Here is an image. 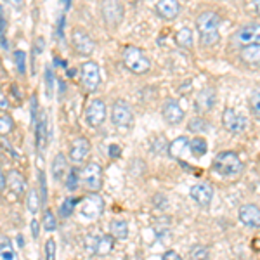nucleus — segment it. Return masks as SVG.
Instances as JSON below:
<instances>
[{
    "instance_id": "nucleus-1",
    "label": "nucleus",
    "mask_w": 260,
    "mask_h": 260,
    "mask_svg": "<svg viewBox=\"0 0 260 260\" xmlns=\"http://www.w3.org/2000/svg\"><path fill=\"white\" fill-rule=\"evenodd\" d=\"M219 26H220V16L217 12L205 11L201 12L196 19V28L200 31V40L201 45L205 47H212L219 42Z\"/></svg>"
},
{
    "instance_id": "nucleus-2",
    "label": "nucleus",
    "mask_w": 260,
    "mask_h": 260,
    "mask_svg": "<svg viewBox=\"0 0 260 260\" xmlns=\"http://www.w3.org/2000/svg\"><path fill=\"white\" fill-rule=\"evenodd\" d=\"M123 64L136 75H144L151 68V61L144 54V50L136 45H127L123 49Z\"/></svg>"
},
{
    "instance_id": "nucleus-3",
    "label": "nucleus",
    "mask_w": 260,
    "mask_h": 260,
    "mask_svg": "<svg viewBox=\"0 0 260 260\" xmlns=\"http://www.w3.org/2000/svg\"><path fill=\"white\" fill-rule=\"evenodd\" d=\"M213 169L220 175H236L243 170V163L234 151H222L213 160Z\"/></svg>"
},
{
    "instance_id": "nucleus-4",
    "label": "nucleus",
    "mask_w": 260,
    "mask_h": 260,
    "mask_svg": "<svg viewBox=\"0 0 260 260\" xmlns=\"http://www.w3.org/2000/svg\"><path fill=\"white\" fill-rule=\"evenodd\" d=\"M80 184L89 192H99L103 187V167L99 163H87L80 172Z\"/></svg>"
},
{
    "instance_id": "nucleus-5",
    "label": "nucleus",
    "mask_w": 260,
    "mask_h": 260,
    "mask_svg": "<svg viewBox=\"0 0 260 260\" xmlns=\"http://www.w3.org/2000/svg\"><path fill=\"white\" fill-rule=\"evenodd\" d=\"M80 213L85 219H98L104 213V200L101 198L98 192H89L78 201Z\"/></svg>"
},
{
    "instance_id": "nucleus-6",
    "label": "nucleus",
    "mask_w": 260,
    "mask_h": 260,
    "mask_svg": "<svg viewBox=\"0 0 260 260\" xmlns=\"http://www.w3.org/2000/svg\"><path fill=\"white\" fill-rule=\"evenodd\" d=\"M101 14H103V19L108 28H116L123 19L125 11L120 0H103Z\"/></svg>"
},
{
    "instance_id": "nucleus-7",
    "label": "nucleus",
    "mask_w": 260,
    "mask_h": 260,
    "mask_svg": "<svg viewBox=\"0 0 260 260\" xmlns=\"http://www.w3.org/2000/svg\"><path fill=\"white\" fill-rule=\"evenodd\" d=\"M80 80L87 92H95L101 85V70L98 62L85 61L80 68Z\"/></svg>"
},
{
    "instance_id": "nucleus-8",
    "label": "nucleus",
    "mask_w": 260,
    "mask_h": 260,
    "mask_svg": "<svg viewBox=\"0 0 260 260\" xmlns=\"http://www.w3.org/2000/svg\"><path fill=\"white\" fill-rule=\"evenodd\" d=\"M71 44L80 56H90L95 50V40L82 28H75L71 31Z\"/></svg>"
},
{
    "instance_id": "nucleus-9",
    "label": "nucleus",
    "mask_w": 260,
    "mask_h": 260,
    "mask_svg": "<svg viewBox=\"0 0 260 260\" xmlns=\"http://www.w3.org/2000/svg\"><path fill=\"white\" fill-rule=\"evenodd\" d=\"M85 120L92 128H98L106 120V104L103 99H92L85 110Z\"/></svg>"
},
{
    "instance_id": "nucleus-10",
    "label": "nucleus",
    "mask_w": 260,
    "mask_h": 260,
    "mask_svg": "<svg viewBox=\"0 0 260 260\" xmlns=\"http://www.w3.org/2000/svg\"><path fill=\"white\" fill-rule=\"evenodd\" d=\"M111 121L116 125V127H121V128H127L132 125L134 121V115H132V110L125 101H116L111 108Z\"/></svg>"
},
{
    "instance_id": "nucleus-11",
    "label": "nucleus",
    "mask_w": 260,
    "mask_h": 260,
    "mask_svg": "<svg viewBox=\"0 0 260 260\" xmlns=\"http://www.w3.org/2000/svg\"><path fill=\"white\" fill-rule=\"evenodd\" d=\"M233 42L240 45V47L260 45V24H248V26L241 28V30L233 37Z\"/></svg>"
},
{
    "instance_id": "nucleus-12",
    "label": "nucleus",
    "mask_w": 260,
    "mask_h": 260,
    "mask_svg": "<svg viewBox=\"0 0 260 260\" xmlns=\"http://www.w3.org/2000/svg\"><path fill=\"white\" fill-rule=\"evenodd\" d=\"M222 123L233 134H241L243 130H246V127H248V120L245 116H241L240 113L231 110V108H228L224 111V115H222Z\"/></svg>"
},
{
    "instance_id": "nucleus-13",
    "label": "nucleus",
    "mask_w": 260,
    "mask_h": 260,
    "mask_svg": "<svg viewBox=\"0 0 260 260\" xmlns=\"http://www.w3.org/2000/svg\"><path fill=\"white\" fill-rule=\"evenodd\" d=\"M90 141L87 137H77L70 146V160L73 163H82L90 154Z\"/></svg>"
},
{
    "instance_id": "nucleus-14",
    "label": "nucleus",
    "mask_w": 260,
    "mask_h": 260,
    "mask_svg": "<svg viewBox=\"0 0 260 260\" xmlns=\"http://www.w3.org/2000/svg\"><path fill=\"white\" fill-rule=\"evenodd\" d=\"M189 194L194 200V203H198L200 207H210L213 198V187L210 184H196L189 189Z\"/></svg>"
},
{
    "instance_id": "nucleus-15",
    "label": "nucleus",
    "mask_w": 260,
    "mask_h": 260,
    "mask_svg": "<svg viewBox=\"0 0 260 260\" xmlns=\"http://www.w3.org/2000/svg\"><path fill=\"white\" fill-rule=\"evenodd\" d=\"M163 118L170 125H179L184 120V110L179 106L177 101H165V104H163Z\"/></svg>"
},
{
    "instance_id": "nucleus-16",
    "label": "nucleus",
    "mask_w": 260,
    "mask_h": 260,
    "mask_svg": "<svg viewBox=\"0 0 260 260\" xmlns=\"http://www.w3.org/2000/svg\"><path fill=\"white\" fill-rule=\"evenodd\" d=\"M240 220L248 228H260V208L257 205H243L240 208Z\"/></svg>"
},
{
    "instance_id": "nucleus-17",
    "label": "nucleus",
    "mask_w": 260,
    "mask_h": 260,
    "mask_svg": "<svg viewBox=\"0 0 260 260\" xmlns=\"http://www.w3.org/2000/svg\"><path fill=\"white\" fill-rule=\"evenodd\" d=\"M213 104H215V90L210 89V87H207V89H203L198 94L194 108L198 113H207L212 110Z\"/></svg>"
},
{
    "instance_id": "nucleus-18",
    "label": "nucleus",
    "mask_w": 260,
    "mask_h": 260,
    "mask_svg": "<svg viewBox=\"0 0 260 260\" xmlns=\"http://www.w3.org/2000/svg\"><path fill=\"white\" fill-rule=\"evenodd\" d=\"M156 12L163 19H175L180 12V6L177 0H158Z\"/></svg>"
},
{
    "instance_id": "nucleus-19",
    "label": "nucleus",
    "mask_w": 260,
    "mask_h": 260,
    "mask_svg": "<svg viewBox=\"0 0 260 260\" xmlns=\"http://www.w3.org/2000/svg\"><path fill=\"white\" fill-rule=\"evenodd\" d=\"M6 186H9L14 194H23L26 191V180L18 170H9L6 175Z\"/></svg>"
},
{
    "instance_id": "nucleus-20",
    "label": "nucleus",
    "mask_w": 260,
    "mask_h": 260,
    "mask_svg": "<svg viewBox=\"0 0 260 260\" xmlns=\"http://www.w3.org/2000/svg\"><path fill=\"white\" fill-rule=\"evenodd\" d=\"M47 116H45V111H40L39 115V121H37V149L42 151L47 144Z\"/></svg>"
},
{
    "instance_id": "nucleus-21",
    "label": "nucleus",
    "mask_w": 260,
    "mask_h": 260,
    "mask_svg": "<svg viewBox=\"0 0 260 260\" xmlns=\"http://www.w3.org/2000/svg\"><path fill=\"white\" fill-rule=\"evenodd\" d=\"M68 174V158L62 153H57L52 161V175L54 180H62Z\"/></svg>"
},
{
    "instance_id": "nucleus-22",
    "label": "nucleus",
    "mask_w": 260,
    "mask_h": 260,
    "mask_svg": "<svg viewBox=\"0 0 260 260\" xmlns=\"http://www.w3.org/2000/svg\"><path fill=\"white\" fill-rule=\"evenodd\" d=\"M110 234L115 240H127L128 236V224L123 219H115L110 222Z\"/></svg>"
},
{
    "instance_id": "nucleus-23",
    "label": "nucleus",
    "mask_w": 260,
    "mask_h": 260,
    "mask_svg": "<svg viewBox=\"0 0 260 260\" xmlns=\"http://www.w3.org/2000/svg\"><path fill=\"white\" fill-rule=\"evenodd\" d=\"M113 248H115V238H113L111 234H104V236H101L98 241L95 255H98V257H108V255L113 251Z\"/></svg>"
},
{
    "instance_id": "nucleus-24",
    "label": "nucleus",
    "mask_w": 260,
    "mask_h": 260,
    "mask_svg": "<svg viewBox=\"0 0 260 260\" xmlns=\"http://www.w3.org/2000/svg\"><path fill=\"white\" fill-rule=\"evenodd\" d=\"M0 260H19L12 241L7 236H0Z\"/></svg>"
},
{
    "instance_id": "nucleus-25",
    "label": "nucleus",
    "mask_w": 260,
    "mask_h": 260,
    "mask_svg": "<svg viewBox=\"0 0 260 260\" xmlns=\"http://www.w3.org/2000/svg\"><path fill=\"white\" fill-rule=\"evenodd\" d=\"M241 59L250 64H258L260 62V45H246L241 47Z\"/></svg>"
},
{
    "instance_id": "nucleus-26",
    "label": "nucleus",
    "mask_w": 260,
    "mask_h": 260,
    "mask_svg": "<svg viewBox=\"0 0 260 260\" xmlns=\"http://www.w3.org/2000/svg\"><path fill=\"white\" fill-rule=\"evenodd\" d=\"M189 146V141H187V137H177L172 144H169V148H167V151H169V156L174 158V160H177V158L180 156V154L184 153V149Z\"/></svg>"
},
{
    "instance_id": "nucleus-27",
    "label": "nucleus",
    "mask_w": 260,
    "mask_h": 260,
    "mask_svg": "<svg viewBox=\"0 0 260 260\" xmlns=\"http://www.w3.org/2000/svg\"><path fill=\"white\" fill-rule=\"evenodd\" d=\"M175 42H177L179 47L191 49L192 47V31L189 28H180V30L175 33Z\"/></svg>"
},
{
    "instance_id": "nucleus-28",
    "label": "nucleus",
    "mask_w": 260,
    "mask_h": 260,
    "mask_svg": "<svg viewBox=\"0 0 260 260\" xmlns=\"http://www.w3.org/2000/svg\"><path fill=\"white\" fill-rule=\"evenodd\" d=\"M189 149H191V153L194 154V156H205L207 154V151H208V144H207V141L203 139V137H194L192 141H189Z\"/></svg>"
},
{
    "instance_id": "nucleus-29",
    "label": "nucleus",
    "mask_w": 260,
    "mask_h": 260,
    "mask_svg": "<svg viewBox=\"0 0 260 260\" xmlns=\"http://www.w3.org/2000/svg\"><path fill=\"white\" fill-rule=\"evenodd\" d=\"M66 189L70 192L77 191L78 186H80V170L78 169H70L68 174H66Z\"/></svg>"
},
{
    "instance_id": "nucleus-30",
    "label": "nucleus",
    "mask_w": 260,
    "mask_h": 260,
    "mask_svg": "<svg viewBox=\"0 0 260 260\" xmlns=\"http://www.w3.org/2000/svg\"><path fill=\"white\" fill-rule=\"evenodd\" d=\"M26 208L30 213H37L40 210V196H39V191L37 189H31L28 191L26 194Z\"/></svg>"
},
{
    "instance_id": "nucleus-31",
    "label": "nucleus",
    "mask_w": 260,
    "mask_h": 260,
    "mask_svg": "<svg viewBox=\"0 0 260 260\" xmlns=\"http://www.w3.org/2000/svg\"><path fill=\"white\" fill-rule=\"evenodd\" d=\"M14 130V120L7 113H0V137H6Z\"/></svg>"
},
{
    "instance_id": "nucleus-32",
    "label": "nucleus",
    "mask_w": 260,
    "mask_h": 260,
    "mask_svg": "<svg viewBox=\"0 0 260 260\" xmlns=\"http://www.w3.org/2000/svg\"><path fill=\"white\" fill-rule=\"evenodd\" d=\"M78 201H80V198H66L64 201H62V205H61V208H59L61 217H64V219H68V217L71 215V213L75 212V208H77Z\"/></svg>"
},
{
    "instance_id": "nucleus-33",
    "label": "nucleus",
    "mask_w": 260,
    "mask_h": 260,
    "mask_svg": "<svg viewBox=\"0 0 260 260\" xmlns=\"http://www.w3.org/2000/svg\"><path fill=\"white\" fill-rule=\"evenodd\" d=\"M42 225H44L45 231L52 233V231L57 229V220H56V215L52 213V210H45L44 212V217H42Z\"/></svg>"
},
{
    "instance_id": "nucleus-34",
    "label": "nucleus",
    "mask_w": 260,
    "mask_h": 260,
    "mask_svg": "<svg viewBox=\"0 0 260 260\" xmlns=\"http://www.w3.org/2000/svg\"><path fill=\"white\" fill-rule=\"evenodd\" d=\"M189 257H191V260H208V257H210V251H208L207 246L196 245L191 248Z\"/></svg>"
},
{
    "instance_id": "nucleus-35",
    "label": "nucleus",
    "mask_w": 260,
    "mask_h": 260,
    "mask_svg": "<svg viewBox=\"0 0 260 260\" xmlns=\"http://www.w3.org/2000/svg\"><path fill=\"white\" fill-rule=\"evenodd\" d=\"M98 241H99V238L95 236V234H89V236H85V240H83V248H85V251L90 255V257H95Z\"/></svg>"
},
{
    "instance_id": "nucleus-36",
    "label": "nucleus",
    "mask_w": 260,
    "mask_h": 260,
    "mask_svg": "<svg viewBox=\"0 0 260 260\" xmlns=\"http://www.w3.org/2000/svg\"><path fill=\"white\" fill-rule=\"evenodd\" d=\"M187 128L191 130V132H208V128H210V125L207 123L203 118H200V116H196V118H192L189 121V125H187Z\"/></svg>"
},
{
    "instance_id": "nucleus-37",
    "label": "nucleus",
    "mask_w": 260,
    "mask_h": 260,
    "mask_svg": "<svg viewBox=\"0 0 260 260\" xmlns=\"http://www.w3.org/2000/svg\"><path fill=\"white\" fill-rule=\"evenodd\" d=\"M14 64L21 75L26 73V54L23 50H16L14 52Z\"/></svg>"
},
{
    "instance_id": "nucleus-38",
    "label": "nucleus",
    "mask_w": 260,
    "mask_h": 260,
    "mask_svg": "<svg viewBox=\"0 0 260 260\" xmlns=\"http://www.w3.org/2000/svg\"><path fill=\"white\" fill-rule=\"evenodd\" d=\"M56 251H57L56 240L49 238V240L45 241V260H56Z\"/></svg>"
},
{
    "instance_id": "nucleus-39",
    "label": "nucleus",
    "mask_w": 260,
    "mask_h": 260,
    "mask_svg": "<svg viewBox=\"0 0 260 260\" xmlns=\"http://www.w3.org/2000/svg\"><path fill=\"white\" fill-rule=\"evenodd\" d=\"M250 108H251V111H253V115L257 116V118H260V90L253 92V95H251V99H250Z\"/></svg>"
},
{
    "instance_id": "nucleus-40",
    "label": "nucleus",
    "mask_w": 260,
    "mask_h": 260,
    "mask_svg": "<svg viewBox=\"0 0 260 260\" xmlns=\"http://www.w3.org/2000/svg\"><path fill=\"white\" fill-rule=\"evenodd\" d=\"M153 205L156 208H165L167 205H169V200H167L165 194H160V192H158V194L153 196Z\"/></svg>"
},
{
    "instance_id": "nucleus-41",
    "label": "nucleus",
    "mask_w": 260,
    "mask_h": 260,
    "mask_svg": "<svg viewBox=\"0 0 260 260\" xmlns=\"http://www.w3.org/2000/svg\"><path fill=\"white\" fill-rule=\"evenodd\" d=\"M153 144H154V146H153L151 149H153L154 153H160L161 149H167V141H165V137H158V139L154 141Z\"/></svg>"
},
{
    "instance_id": "nucleus-42",
    "label": "nucleus",
    "mask_w": 260,
    "mask_h": 260,
    "mask_svg": "<svg viewBox=\"0 0 260 260\" xmlns=\"http://www.w3.org/2000/svg\"><path fill=\"white\" fill-rule=\"evenodd\" d=\"M40 186H42V205L45 203V198H47V187H45V174L40 172Z\"/></svg>"
},
{
    "instance_id": "nucleus-43",
    "label": "nucleus",
    "mask_w": 260,
    "mask_h": 260,
    "mask_svg": "<svg viewBox=\"0 0 260 260\" xmlns=\"http://www.w3.org/2000/svg\"><path fill=\"white\" fill-rule=\"evenodd\" d=\"M161 260H182V258H180V255L177 253V251H174V250H167L165 253H163Z\"/></svg>"
},
{
    "instance_id": "nucleus-44",
    "label": "nucleus",
    "mask_w": 260,
    "mask_h": 260,
    "mask_svg": "<svg viewBox=\"0 0 260 260\" xmlns=\"http://www.w3.org/2000/svg\"><path fill=\"white\" fill-rule=\"evenodd\" d=\"M30 228H31V234H33V238H39V234H40V222L37 220V219H33L31 220V224H30Z\"/></svg>"
},
{
    "instance_id": "nucleus-45",
    "label": "nucleus",
    "mask_w": 260,
    "mask_h": 260,
    "mask_svg": "<svg viewBox=\"0 0 260 260\" xmlns=\"http://www.w3.org/2000/svg\"><path fill=\"white\" fill-rule=\"evenodd\" d=\"M108 153H110V156H111V158H120L121 148H120L118 144H111V146H110V151H108Z\"/></svg>"
},
{
    "instance_id": "nucleus-46",
    "label": "nucleus",
    "mask_w": 260,
    "mask_h": 260,
    "mask_svg": "<svg viewBox=\"0 0 260 260\" xmlns=\"http://www.w3.org/2000/svg\"><path fill=\"white\" fill-rule=\"evenodd\" d=\"M44 45H45V42H44V39H42V37L35 39V54L44 52Z\"/></svg>"
},
{
    "instance_id": "nucleus-47",
    "label": "nucleus",
    "mask_w": 260,
    "mask_h": 260,
    "mask_svg": "<svg viewBox=\"0 0 260 260\" xmlns=\"http://www.w3.org/2000/svg\"><path fill=\"white\" fill-rule=\"evenodd\" d=\"M37 118V95H31V120Z\"/></svg>"
},
{
    "instance_id": "nucleus-48",
    "label": "nucleus",
    "mask_w": 260,
    "mask_h": 260,
    "mask_svg": "<svg viewBox=\"0 0 260 260\" xmlns=\"http://www.w3.org/2000/svg\"><path fill=\"white\" fill-rule=\"evenodd\" d=\"M6 189V174H4L2 167H0V191Z\"/></svg>"
},
{
    "instance_id": "nucleus-49",
    "label": "nucleus",
    "mask_w": 260,
    "mask_h": 260,
    "mask_svg": "<svg viewBox=\"0 0 260 260\" xmlns=\"http://www.w3.org/2000/svg\"><path fill=\"white\" fill-rule=\"evenodd\" d=\"M47 83H49V95L52 94V73H50V70H47Z\"/></svg>"
},
{
    "instance_id": "nucleus-50",
    "label": "nucleus",
    "mask_w": 260,
    "mask_h": 260,
    "mask_svg": "<svg viewBox=\"0 0 260 260\" xmlns=\"http://www.w3.org/2000/svg\"><path fill=\"white\" fill-rule=\"evenodd\" d=\"M62 6H64V11H68L71 7V0H62Z\"/></svg>"
},
{
    "instance_id": "nucleus-51",
    "label": "nucleus",
    "mask_w": 260,
    "mask_h": 260,
    "mask_svg": "<svg viewBox=\"0 0 260 260\" xmlns=\"http://www.w3.org/2000/svg\"><path fill=\"white\" fill-rule=\"evenodd\" d=\"M253 2V6H255V9H257V12L260 14V0H251Z\"/></svg>"
},
{
    "instance_id": "nucleus-52",
    "label": "nucleus",
    "mask_w": 260,
    "mask_h": 260,
    "mask_svg": "<svg viewBox=\"0 0 260 260\" xmlns=\"http://www.w3.org/2000/svg\"><path fill=\"white\" fill-rule=\"evenodd\" d=\"M9 2H11V4H14V6H18V7H19L21 4H23V0H9Z\"/></svg>"
},
{
    "instance_id": "nucleus-53",
    "label": "nucleus",
    "mask_w": 260,
    "mask_h": 260,
    "mask_svg": "<svg viewBox=\"0 0 260 260\" xmlns=\"http://www.w3.org/2000/svg\"><path fill=\"white\" fill-rule=\"evenodd\" d=\"M18 243H19V246H24V241H23V236H21V234L18 236Z\"/></svg>"
}]
</instances>
